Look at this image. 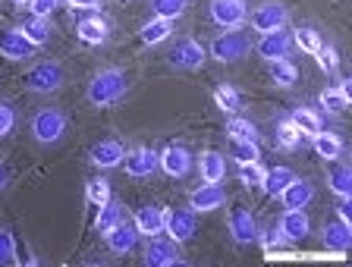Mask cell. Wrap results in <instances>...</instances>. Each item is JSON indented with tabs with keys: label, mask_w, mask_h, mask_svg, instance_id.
Wrapping results in <instances>:
<instances>
[{
	"label": "cell",
	"mask_w": 352,
	"mask_h": 267,
	"mask_svg": "<svg viewBox=\"0 0 352 267\" xmlns=\"http://www.w3.org/2000/svg\"><path fill=\"white\" fill-rule=\"evenodd\" d=\"M129 91V79L123 69H101L88 85V101L95 107H110Z\"/></svg>",
	"instance_id": "1"
},
{
	"label": "cell",
	"mask_w": 352,
	"mask_h": 267,
	"mask_svg": "<svg viewBox=\"0 0 352 267\" xmlns=\"http://www.w3.org/2000/svg\"><path fill=\"white\" fill-rule=\"evenodd\" d=\"M25 85L32 91H38V95H51V91H57L63 85V67L44 60V63H38V67H32L25 73Z\"/></svg>",
	"instance_id": "2"
},
{
	"label": "cell",
	"mask_w": 352,
	"mask_h": 267,
	"mask_svg": "<svg viewBox=\"0 0 352 267\" xmlns=\"http://www.w3.org/2000/svg\"><path fill=\"white\" fill-rule=\"evenodd\" d=\"M63 132H66V117H63V111H57V107L35 113V119H32V135H35V141H41V145L57 141Z\"/></svg>",
	"instance_id": "3"
},
{
	"label": "cell",
	"mask_w": 352,
	"mask_h": 267,
	"mask_svg": "<svg viewBox=\"0 0 352 267\" xmlns=\"http://www.w3.org/2000/svg\"><path fill=\"white\" fill-rule=\"evenodd\" d=\"M249 47H252L249 38L242 35V32H227V35H217L211 41V54L220 63H236V60H242L249 54Z\"/></svg>",
	"instance_id": "4"
},
{
	"label": "cell",
	"mask_w": 352,
	"mask_h": 267,
	"mask_svg": "<svg viewBox=\"0 0 352 267\" xmlns=\"http://www.w3.org/2000/svg\"><path fill=\"white\" fill-rule=\"evenodd\" d=\"M286 19H289V10H286L283 3H277V0H271V3H261V7L252 13V29L267 35V32L283 29Z\"/></svg>",
	"instance_id": "5"
},
{
	"label": "cell",
	"mask_w": 352,
	"mask_h": 267,
	"mask_svg": "<svg viewBox=\"0 0 352 267\" xmlns=\"http://www.w3.org/2000/svg\"><path fill=\"white\" fill-rule=\"evenodd\" d=\"M123 161H126V173H129L132 179H148L161 167V154L151 148H135V151H129Z\"/></svg>",
	"instance_id": "6"
},
{
	"label": "cell",
	"mask_w": 352,
	"mask_h": 267,
	"mask_svg": "<svg viewBox=\"0 0 352 267\" xmlns=\"http://www.w3.org/2000/svg\"><path fill=\"white\" fill-rule=\"evenodd\" d=\"M164 233L173 242H189L195 236V211H164Z\"/></svg>",
	"instance_id": "7"
},
{
	"label": "cell",
	"mask_w": 352,
	"mask_h": 267,
	"mask_svg": "<svg viewBox=\"0 0 352 267\" xmlns=\"http://www.w3.org/2000/svg\"><path fill=\"white\" fill-rule=\"evenodd\" d=\"M170 63L179 69H198L205 63V47L198 45L195 38H183V41H176V47L170 51Z\"/></svg>",
	"instance_id": "8"
},
{
	"label": "cell",
	"mask_w": 352,
	"mask_h": 267,
	"mask_svg": "<svg viewBox=\"0 0 352 267\" xmlns=\"http://www.w3.org/2000/svg\"><path fill=\"white\" fill-rule=\"evenodd\" d=\"M211 19L223 29H236L245 23V3L242 0H211Z\"/></svg>",
	"instance_id": "9"
},
{
	"label": "cell",
	"mask_w": 352,
	"mask_h": 267,
	"mask_svg": "<svg viewBox=\"0 0 352 267\" xmlns=\"http://www.w3.org/2000/svg\"><path fill=\"white\" fill-rule=\"evenodd\" d=\"M189 205L195 214H208V211H217L220 205H227V192L220 189V183H205L201 189L192 192Z\"/></svg>",
	"instance_id": "10"
},
{
	"label": "cell",
	"mask_w": 352,
	"mask_h": 267,
	"mask_svg": "<svg viewBox=\"0 0 352 267\" xmlns=\"http://www.w3.org/2000/svg\"><path fill=\"white\" fill-rule=\"evenodd\" d=\"M280 233H283L286 242H299V239L308 236V230H311V223H308L305 217V208H286V214L280 217Z\"/></svg>",
	"instance_id": "11"
},
{
	"label": "cell",
	"mask_w": 352,
	"mask_h": 267,
	"mask_svg": "<svg viewBox=\"0 0 352 267\" xmlns=\"http://www.w3.org/2000/svg\"><path fill=\"white\" fill-rule=\"evenodd\" d=\"M32 51H35V45H32L19 29L0 32V54H3L7 60H29Z\"/></svg>",
	"instance_id": "12"
},
{
	"label": "cell",
	"mask_w": 352,
	"mask_h": 267,
	"mask_svg": "<svg viewBox=\"0 0 352 267\" xmlns=\"http://www.w3.org/2000/svg\"><path fill=\"white\" fill-rule=\"evenodd\" d=\"M104 239H107L110 252L126 255V252H132V248L139 245V230H135V223H123V220H120L113 230L104 233Z\"/></svg>",
	"instance_id": "13"
},
{
	"label": "cell",
	"mask_w": 352,
	"mask_h": 267,
	"mask_svg": "<svg viewBox=\"0 0 352 267\" xmlns=\"http://www.w3.org/2000/svg\"><path fill=\"white\" fill-rule=\"evenodd\" d=\"M161 170L173 179L186 176V173L192 170V154L183 148V145H170V148L161 151Z\"/></svg>",
	"instance_id": "14"
},
{
	"label": "cell",
	"mask_w": 352,
	"mask_h": 267,
	"mask_svg": "<svg viewBox=\"0 0 352 267\" xmlns=\"http://www.w3.org/2000/svg\"><path fill=\"white\" fill-rule=\"evenodd\" d=\"M145 264L151 267H173V264H183L179 261V255H176V242L170 239V242H164V239L151 236V242H148L145 248Z\"/></svg>",
	"instance_id": "15"
},
{
	"label": "cell",
	"mask_w": 352,
	"mask_h": 267,
	"mask_svg": "<svg viewBox=\"0 0 352 267\" xmlns=\"http://www.w3.org/2000/svg\"><path fill=\"white\" fill-rule=\"evenodd\" d=\"M230 233H233V239L239 245H249L258 239V223L255 217L249 214L245 208H233V214H230Z\"/></svg>",
	"instance_id": "16"
},
{
	"label": "cell",
	"mask_w": 352,
	"mask_h": 267,
	"mask_svg": "<svg viewBox=\"0 0 352 267\" xmlns=\"http://www.w3.org/2000/svg\"><path fill=\"white\" fill-rule=\"evenodd\" d=\"M258 54H261L264 60H286V54H289V35H286L283 29L277 32H267V35H261V41H258L255 47Z\"/></svg>",
	"instance_id": "17"
},
{
	"label": "cell",
	"mask_w": 352,
	"mask_h": 267,
	"mask_svg": "<svg viewBox=\"0 0 352 267\" xmlns=\"http://www.w3.org/2000/svg\"><path fill=\"white\" fill-rule=\"evenodd\" d=\"M123 157H126V151H123V145L120 141H98L95 148H91V163L95 167H101V170H113V167H120L123 163Z\"/></svg>",
	"instance_id": "18"
},
{
	"label": "cell",
	"mask_w": 352,
	"mask_h": 267,
	"mask_svg": "<svg viewBox=\"0 0 352 267\" xmlns=\"http://www.w3.org/2000/svg\"><path fill=\"white\" fill-rule=\"evenodd\" d=\"M135 230H139V236H161L164 233V211L154 208V205H145V208H139V214H135Z\"/></svg>",
	"instance_id": "19"
},
{
	"label": "cell",
	"mask_w": 352,
	"mask_h": 267,
	"mask_svg": "<svg viewBox=\"0 0 352 267\" xmlns=\"http://www.w3.org/2000/svg\"><path fill=\"white\" fill-rule=\"evenodd\" d=\"M280 198H283L286 208H308L311 198H315V186L305 183V179H293V183L280 192Z\"/></svg>",
	"instance_id": "20"
},
{
	"label": "cell",
	"mask_w": 352,
	"mask_h": 267,
	"mask_svg": "<svg viewBox=\"0 0 352 267\" xmlns=\"http://www.w3.org/2000/svg\"><path fill=\"white\" fill-rule=\"evenodd\" d=\"M324 242L330 248H337V252H346L352 242V223L346 220H327L324 223Z\"/></svg>",
	"instance_id": "21"
},
{
	"label": "cell",
	"mask_w": 352,
	"mask_h": 267,
	"mask_svg": "<svg viewBox=\"0 0 352 267\" xmlns=\"http://www.w3.org/2000/svg\"><path fill=\"white\" fill-rule=\"evenodd\" d=\"M293 179H296V173L289 170V167H274V170L264 173L261 189H264V195H271V198H277V195L283 192V189L289 186Z\"/></svg>",
	"instance_id": "22"
},
{
	"label": "cell",
	"mask_w": 352,
	"mask_h": 267,
	"mask_svg": "<svg viewBox=\"0 0 352 267\" xmlns=\"http://www.w3.org/2000/svg\"><path fill=\"white\" fill-rule=\"evenodd\" d=\"M76 35H79V41H85V45H104L107 41V23L104 19H82L79 25H76Z\"/></svg>",
	"instance_id": "23"
},
{
	"label": "cell",
	"mask_w": 352,
	"mask_h": 267,
	"mask_svg": "<svg viewBox=\"0 0 352 267\" xmlns=\"http://www.w3.org/2000/svg\"><path fill=\"white\" fill-rule=\"evenodd\" d=\"M120 220H123V208H120L117 201L107 198L104 205H98V217H95V230H98V233L113 230Z\"/></svg>",
	"instance_id": "24"
},
{
	"label": "cell",
	"mask_w": 352,
	"mask_h": 267,
	"mask_svg": "<svg viewBox=\"0 0 352 267\" xmlns=\"http://www.w3.org/2000/svg\"><path fill=\"white\" fill-rule=\"evenodd\" d=\"M311 141H315V154L324 157V161H333V157H340V151H343V141H340V135L318 132V135H311Z\"/></svg>",
	"instance_id": "25"
},
{
	"label": "cell",
	"mask_w": 352,
	"mask_h": 267,
	"mask_svg": "<svg viewBox=\"0 0 352 267\" xmlns=\"http://www.w3.org/2000/svg\"><path fill=\"white\" fill-rule=\"evenodd\" d=\"M170 19H161V16H154L151 23H145L142 25V41H145V45H161L164 38H170Z\"/></svg>",
	"instance_id": "26"
},
{
	"label": "cell",
	"mask_w": 352,
	"mask_h": 267,
	"mask_svg": "<svg viewBox=\"0 0 352 267\" xmlns=\"http://www.w3.org/2000/svg\"><path fill=\"white\" fill-rule=\"evenodd\" d=\"M299 141H302V129L293 123V117L280 119V123H277V145H280V148L293 151V148H299Z\"/></svg>",
	"instance_id": "27"
},
{
	"label": "cell",
	"mask_w": 352,
	"mask_h": 267,
	"mask_svg": "<svg viewBox=\"0 0 352 267\" xmlns=\"http://www.w3.org/2000/svg\"><path fill=\"white\" fill-rule=\"evenodd\" d=\"M223 173H227V161H223L217 151L201 154V176H205L208 183H220V179H223Z\"/></svg>",
	"instance_id": "28"
},
{
	"label": "cell",
	"mask_w": 352,
	"mask_h": 267,
	"mask_svg": "<svg viewBox=\"0 0 352 267\" xmlns=\"http://www.w3.org/2000/svg\"><path fill=\"white\" fill-rule=\"evenodd\" d=\"M271 79L277 82L280 89H293L296 82H299V69H296V63H289V60H274Z\"/></svg>",
	"instance_id": "29"
},
{
	"label": "cell",
	"mask_w": 352,
	"mask_h": 267,
	"mask_svg": "<svg viewBox=\"0 0 352 267\" xmlns=\"http://www.w3.org/2000/svg\"><path fill=\"white\" fill-rule=\"evenodd\" d=\"M19 32L29 38L35 47H38V45H47V41H51V25H47V19H44V16H35V19H32V23H25Z\"/></svg>",
	"instance_id": "30"
},
{
	"label": "cell",
	"mask_w": 352,
	"mask_h": 267,
	"mask_svg": "<svg viewBox=\"0 0 352 267\" xmlns=\"http://www.w3.org/2000/svg\"><path fill=\"white\" fill-rule=\"evenodd\" d=\"M293 123L302 129V135H318L324 129V119H321V113H315V111H296L293 113Z\"/></svg>",
	"instance_id": "31"
},
{
	"label": "cell",
	"mask_w": 352,
	"mask_h": 267,
	"mask_svg": "<svg viewBox=\"0 0 352 267\" xmlns=\"http://www.w3.org/2000/svg\"><path fill=\"white\" fill-rule=\"evenodd\" d=\"M227 132L233 135V141H258V126L252 123V119H242V117L230 119Z\"/></svg>",
	"instance_id": "32"
},
{
	"label": "cell",
	"mask_w": 352,
	"mask_h": 267,
	"mask_svg": "<svg viewBox=\"0 0 352 267\" xmlns=\"http://www.w3.org/2000/svg\"><path fill=\"white\" fill-rule=\"evenodd\" d=\"M151 7H154V16H161V19H170V23H173L176 16L186 13L189 0H151Z\"/></svg>",
	"instance_id": "33"
},
{
	"label": "cell",
	"mask_w": 352,
	"mask_h": 267,
	"mask_svg": "<svg viewBox=\"0 0 352 267\" xmlns=\"http://www.w3.org/2000/svg\"><path fill=\"white\" fill-rule=\"evenodd\" d=\"M214 101H217L220 111H230V113L242 107V97L233 85H217V89H214Z\"/></svg>",
	"instance_id": "34"
},
{
	"label": "cell",
	"mask_w": 352,
	"mask_h": 267,
	"mask_svg": "<svg viewBox=\"0 0 352 267\" xmlns=\"http://www.w3.org/2000/svg\"><path fill=\"white\" fill-rule=\"evenodd\" d=\"M327 179H330V189H333L340 198H352V170L349 167H337Z\"/></svg>",
	"instance_id": "35"
},
{
	"label": "cell",
	"mask_w": 352,
	"mask_h": 267,
	"mask_svg": "<svg viewBox=\"0 0 352 267\" xmlns=\"http://www.w3.org/2000/svg\"><path fill=\"white\" fill-rule=\"evenodd\" d=\"M321 104L327 107L330 113H343L349 107V95L343 89H324L321 91Z\"/></svg>",
	"instance_id": "36"
},
{
	"label": "cell",
	"mask_w": 352,
	"mask_h": 267,
	"mask_svg": "<svg viewBox=\"0 0 352 267\" xmlns=\"http://www.w3.org/2000/svg\"><path fill=\"white\" fill-rule=\"evenodd\" d=\"M296 45L302 47V54H315L324 41H321V35H318L311 25H302V29H296Z\"/></svg>",
	"instance_id": "37"
},
{
	"label": "cell",
	"mask_w": 352,
	"mask_h": 267,
	"mask_svg": "<svg viewBox=\"0 0 352 267\" xmlns=\"http://www.w3.org/2000/svg\"><path fill=\"white\" fill-rule=\"evenodd\" d=\"M315 60H318V67L324 69V73H333V69L340 67V54L337 47H330V45H321L315 51Z\"/></svg>",
	"instance_id": "38"
},
{
	"label": "cell",
	"mask_w": 352,
	"mask_h": 267,
	"mask_svg": "<svg viewBox=\"0 0 352 267\" xmlns=\"http://www.w3.org/2000/svg\"><path fill=\"white\" fill-rule=\"evenodd\" d=\"M85 198L91 201V205H104V201L110 198V183L107 179H91L85 186Z\"/></svg>",
	"instance_id": "39"
},
{
	"label": "cell",
	"mask_w": 352,
	"mask_h": 267,
	"mask_svg": "<svg viewBox=\"0 0 352 267\" xmlns=\"http://www.w3.org/2000/svg\"><path fill=\"white\" fill-rule=\"evenodd\" d=\"M233 157L239 163H255L258 157V141H233Z\"/></svg>",
	"instance_id": "40"
},
{
	"label": "cell",
	"mask_w": 352,
	"mask_h": 267,
	"mask_svg": "<svg viewBox=\"0 0 352 267\" xmlns=\"http://www.w3.org/2000/svg\"><path fill=\"white\" fill-rule=\"evenodd\" d=\"M239 179H242V186H249V189H261V179H264V170L255 163H242V170H239Z\"/></svg>",
	"instance_id": "41"
},
{
	"label": "cell",
	"mask_w": 352,
	"mask_h": 267,
	"mask_svg": "<svg viewBox=\"0 0 352 267\" xmlns=\"http://www.w3.org/2000/svg\"><path fill=\"white\" fill-rule=\"evenodd\" d=\"M13 261H16L13 233H10V230H0V267H3V264H13Z\"/></svg>",
	"instance_id": "42"
},
{
	"label": "cell",
	"mask_w": 352,
	"mask_h": 267,
	"mask_svg": "<svg viewBox=\"0 0 352 267\" xmlns=\"http://www.w3.org/2000/svg\"><path fill=\"white\" fill-rule=\"evenodd\" d=\"M258 239H261L264 252L271 255V258H277V248L286 242V239H283V233H280V230H267V233H261V236H258Z\"/></svg>",
	"instance_id": "43"
},
{
	"label": "cell",
	"mask_w": 352,
	"mask_h": 267,
	"mask_svg": "<svg viewBox=\"0 0 352 267\" xmlns=\"http://www.w3.org/2000/svg\"><path fill=\"white\" fill-rule=\"evenodd\" d=\"M13 126H16V113H13V107L0 101V139H3V135H10V129H13Z\"/></svg>",
	"instance_id": "44"
},
{
	"label": "cell",
	"mask_w": 352,
	"mask_h": 267,
	"mask_svg": "<svg viewBox=\"0 0 352 267\" xmlns=\"http://www.w3.org/2000/svg\"><path fill=\"white\" fill-rule=\"evenodd\" d=\"M29 7L35 16H44V19H47V16L60 7V0H29Z\"/></svg>",
	"instance_id": "45"
},
{
	"label": "cell",
	"mask_w": 352,
	"mask_h": 267,
	"mask_svg": "<svg viewBox=\"0 0 352 267\" xmlns=\"http://www.w3.org/2000/svg\"><path fill=\"white\" fill-rule=\"evenodd\" d=\"M69 7H79V10H98L104 0H66Z\"/></svg>",
	"instance_id": "46"
},
{
	"label": "cell",
	"mask_w": 352,
	"mask_h": 267,
	"mask_svg": "<svg viewBox=\"0 0 352 267\" xmlns=\"http://www.w3.org/2000/svg\"><path fill=\"white\" fill-rule=\"evenodd\" d=\"M340 220H346V223H352V205H349V198H340Z\"/></svg>",
	"instance_id": "47"
},
{
	"label": "cell",
	"mask_w": 352,
	"mask_h": 267,
	"mask_svg": "<svg viewBox=\"0 0 352 267\" xmlns=\"http://www.w3.org/2000/svg\"><path fill=\"white\" fill-rule=\"evenodd\" d=\"M7 183H10V170L7 167H0V189H7Z\"/></svg>",
	"instance_id": "48"
},
{
	"label": "cell",
	"mask_w": 352,
	"mask_h": 267,
	"mask_svg": "<svg viewBox=\"0 0 352 267\" xmlns=\"http://www.w3.org/2000/svg\"><path fill=\"white\" fill-rule=\"evenodd\" d=\"M13 3H19V7H29V0H13Z\"/></svg>",
	"instance_id": "49"
},
{
	"label": "cell",
	"mask_w": 352,
	"mask_h": 267,
	"mask_svg": "<svg viewBox=\"0 0 352 267\" xmlns=\"http://www.w3.org/2000/svg\"><path fill=\"white\" fill-rule=\"evenodd\" d=\"M123 3H126V0H123Z\"/></svg>",
	"instance_id": "50"
}]
</instances>
